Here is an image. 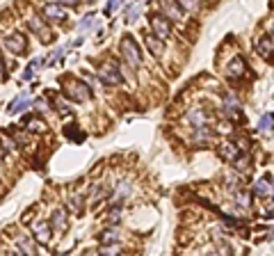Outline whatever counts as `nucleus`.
Returning <instances> with one entry per match:
<instances>
[{"mask_svg": "<svg viewBox=\"0 0 274 256\" xmlns=\"http://www.w3.org/2000/svg\"><path fill=\"white\" fill-rule=\"evenodd\" d=\"M119 50H121V57H124V62L130 66V69H137V66L142 64L140 46H137V41L133 39V34H124V37H121Z\"/></svg>", "mask_w": 274, "mask_h": 256, "instance_id": "obj_1", "label": "nucleus"}, {"mask_svg": "<svg viewBox=\"0 0 274 256\" xmlns=\"http://www.w3.org/2000/svg\"><path fill=\"white\" fill-rule=\"evenodd\" d=\"M96 76H98V80H101L103 85H108V87H117V85L124 82L121 71H119V66H114V64H103L101 69H98Z\"/></svg>", "mask_w": 274, "mask_h": 256, "instance_id": "obj_2", "label": "nucleus"}, {"mask_svg": "<svg viewBox=\"0 0 274 256\" xmlns=\"http://www.w3.org/2000/svg\"><path fill=\"white\" fill-rule=\"evenodd\" d=\"M151 27H153V34L160 37L162 41L172 37V25H169V18L165 14H153L151 16Z\"/></svg>", "mask_w": 274, "mask_h": 256, "instance_id": "obj_3", "label": "nucleus"}, {"mask_svg": "<svg viewBox=\"0 0 274 256\" xmlns=\"http://www.w3.org/2000/svg\"><path fill=\"white\" fill-rule=\"evenodd\" d=\"M41 16L50 23H62V21H66V9L59 2H48V5L41 7Z\"/></svg>", "mask_w": 274, "mask_h": 256, "instance_id": "obj_4", "label": "nucleus"}, {"mask_svg": "<svg viewBox=\"0 0 274 256\" xmlns=\"http://www.w3.org/2000/svg\"><path fill=\"white\" fill-rule=\"evenodd\" d=\"M66 96L82 103V101H89V98H91V89L87 87L85 82L73 80V82H69V87H66Z\"/></svg>", "mask_w": 274, "mask_h": 256, "instance_id": "obj_5", "label": "nucleus"}, {"mask_svg": "<svg viewBox=\"0 0 274 256\" xmlns=\"http://www.w3.org/2000/svg\"><path fill=\"white\" fill-rule=\"evenodd\" d=\"M5 46L9 53L14 55H27V41H25V34L21 32H14L5 39Z\"/></svg>", "mask_w": 274, "mask_h": 256, "instance_id": "obj_6", "label": "nucleus"}, {"mask_svg": "<svg viewBox=\"0 0 274 256\" xmlns=\"http://www.w3.org/2000/svg\"><path fill=\"white\" fill-rule=\"evenodd\" d=\"M27 27H30L34 34H39V39H41V41H53V32H50V27L46 25V18H43V16L30 18Z\"/></svg>", "mask_w": 274, "mask_h": 256, "instance_id": "obj_7", "label": "nucleus"}, {"mask_svg": "<svg viewBox=\"0 0 274 256\" xmlns=\"http://www.w3.org/2000/svg\"><path fill=\"white\" fill-rule=\"evenodd\" d=\"M162 14L167 18H172V21H183L185 18V11L178 7V2L174 0H162Z\"/></svg>", "mask_w": 274, "mask_h": 256, "instance_id": "obj_8", "label": "nucleus"}, {"mask_svg": "<svg viewBox=\"0 0 274 256\" xmlns=\"http://www.w3.org/2000/svg\"><path fill=\"white\" fill-rule=\"evenodd\" d=\"M144 44H146V48H149V53L153 55V57H162V53H165V44H162L160 37H156V34H144Z\"/></svg>", "mask_w": 274, "mask_h": 256, "instance_id": "obj_9", "label": "nucleus"}, {"mask_svg": "<svg viewBox=\"0 0 274 256\" xmlns=\"http://www.w3.org/2000/svg\"><path fill=\"white\" fill-rule=\"evenodd\" d=\"M247 71V64H245V60L242 57H236V60H231V64H229V71H226V76L231 78V80H238V78H242V73Z\"/></svg>", "mask_w": 274, "mask_h": 256, "instance_id": "obj_10", "label": "nucleus"}, {"mask_svg": "<svg viewBox=\"0 0 274 256\" xmlns=\"http://www.w3.org/2000/svg\"><path fill=\"white\" fill-rule=\"evenodd\" d=\"M48 224H50V229H55V231H64L66 229V211H62V208L53 211Z\"/></svg>", "mask_w": 274, "mask_h": 256, "instance_id": "obj_11", "label": "nucleus"}, {"mask_svg": "<svg viewBox=\"0 0 274 256\" xmlns=\"http://www.w3.org/2000/svg\"><path fill=\"white\" fill-rule=\"evenodd\" d=\"M119 229L117 227H110V229L101 231V236H98V243L101 245H119Z\"/></svg>", "mask_w": 274, "mask_h": 256, "instance_id": "obj_12", "label": "nucleus"}, {"mask_svg": "<svg viewBox=\"0 0 274 256\" xmlns=\"http://www.w3.org/2000/svg\"><path fill=\"white\" fill-rule=\"evenodd\" d=\"M16 247H18V252H23V254H37V240H34L32 236H23V238H18Z\"/></svg>", "mask_w": 274, "mask_h": 256, "instance_id": "obj_13", "label": "nucleus"}, {"mask_svg": "<svg viewBox=\"0 0 274 256\" xmlns=\"http://www.w3.org/2000/svg\"><path fill=\"white\" fill-rule=\"evenodd\" d=\"M258 53L263 55V57H268V60H272L274 57V34L272 37H263L258 41Z\"/></svg>", "mask_w": 274, "mask_h": 256, "instance_id": "obj_14", "label": "nucleus"}, {"mask_svg": "<svg viewBox=\"0 0 274 256\" xmlns=\"http://www.w3.org/2000/svg\"><path fill=\"white\" fill-rule=\"evenodd\" d=\"M128 195H130V181H121V183L117 186V190H114V195H112L114 206H121Z\"/></svg>", "mask_w": 274, "mask_h": 256, "instance_id": "obj_15", "label": "nucleus"}, {"mask_svg": "<svg viewBox=\"0 0 274 256\" xmlns=\"http://www.w3.org/2000/svg\"><path fill=\"white\" fill-rule=\"evenodd\" d=\"M34 240L37 243H48L50 240V234H53V229H50V224H46V222H39L37 227H34Z\"/></svg>", "mask_w": 274, "mask_h": 256, "instance_id": "obj_16", "label": "nucleus"}, {"mask_svg": "<svg viewBox=\"0 0 274 256\" xmlns=\"http://www.w3.org/2000/svg\"><path fill=\"white\" fill-rule=\"evenodd\" d=\"M220 156L224 160H236L240 153H238V147L233 142H224V144H220Z\"/></svg>", "mask_w": 274, "mask_h": 256, "instance_id": "obj_17", "label": "nucleus"}, {"mask_svg": "<svg viewBox=\"0 0 274 256\" xmlns=\"http://www.w3.org/2000/svg\"><path fill=\"white\" fill-rule=\"evenodd\" d=\"M210 140V128H206V126H197L194 128V135H192V142L194 144H201V142Z\"/></svg>", "mask_w": 274, "mask_h": 256, "instance_id": "obj_18", "label": "nucleus"}, {"mask_svg": "<svg viewBox=\"0 0 274 256\" xmlns=\"http://www.w3.org/2000/svg\"><path fill=\"white\" fill-rule=\"evenodd\" d=\"M176 2L183 11H199L201 9V0H176Z\"/></svg>", "mask_w": 274, "mask_h": 256, "instance_id": "obj_19", "label": "nucleus"}, {"mask_svg": "<svg viewBox=\"0 0 274 256\" xmlns=\"http://www.w3.org/2000/svg\"><path fill=\"white\" fill-rule=\"evenodd\" d=\"M272 128H274V115L261 117V121H258V131H261V133H270Z\"/></svg>", "mask_w": 274, "mask_h": 256, "instance_id": "obj_20", "label": "nucleus"}, {"mask_svg": "<svg viewBox=\"0 0 274 256\" xmlns=\"http://www.w3.org/2000/svg\"><path fill=\"white\" fill-rule=\"evenodd\" d=\"M236 167H238L240 174H249V172H252V160L245 158V156H238V158H236Z\"/></svg>", "mask_w": 274, "mask_h": 256, "instance_id": "obj_21", "label": "nucleus"}, {"mask_svg": "<svg viewBox=\"0 0 274 256\" xmlns=\"http://www.w3.org/2000/svg\"><path fill=\"white\" fill-rule=\"evenodd\" d=\"M188 119L192 121L194 128H197V126H204V124H206V115L201 112V110H192V112H188Z\"/></svg>", "mask_w": 274, "mask_h": 256, "instance_id": "obj_22", "label": "nucleus"}, {"mask_svg": "<svg viewBox=\"0 0 274 256\" xmlns=\"http://www.w3.org/2000/svg\"><path fill=\"white\" fill-rule=\"evenodd\" d=\"M66 204H69V211H73V213L85 211V199H82V197H71Z\"/></svg>", "mask_w": 274, "mask_h": 256, "instance_id": "obj_23", "label": "nucleus"}, {"mask_svg": "<svg viewBox=\"0 0 274 256\" xmlns=\"http://www.w3.org/2000/svg\"><path fill=\"white\" fill-rule=\"evenodd\" d=\"M256 192L261 197H272V190H270V186H268V181H256Z\"/></svg>", "mask_w": 274, "mask_h": 256, "instance_id": "obj_24", "label": "nucleus"}, {"mask_svg": "<svg viewBox=\"0 0 274 256\" xmlns=\"http://www.w3.org/2000/svg\"><path fill=\"white\" fill-rule=\"evenodd\" d=\"M103 197H108V190H103L101 186H94V190H91V204H96L98 199H103Z\"/></svg>", "mask_w": 274, "mask_h": 256, "instance_id": "obj_25", "label": "nucleus"}, {"mask_svg": "<svg viewBox=\"0 0 274 256\" xmlns=\"http://www.w3.org/2000/svg\"><path fill=\"white\" fill-rule=\"evenodd\" d=\"M39 64H41V60H32V64H30V66H27L25 71H23V76H21L23 80H30V78L34 76V69H37Z\"/></svg>", "mask_w": 274, "mask_h": 256, "instance_id": "obj_26", "label": "nucleus"}, {"mask_svg": "<svg viewBox=\"0 0 274 256\" xmlns=\"http://www.w3.org/2000/svg\"><path fill=\"white\" fill-rule=\"evenodd\" d=\"M140 14H142V9H140L137 5L128 7V16H126V21H128V23H135L137 18H140Z\"/></svg>", "mask_w": 274, "mask_h": 256, "instance_id": "obj_27", "label": "nucleus"}, {"mask_svg": "<svg viewBox=\"0 0 274 256\" xmlns=\"http://www.w3.org/2000/svg\"><path fill=\"white\" fill-rule=\"evenodd\" d=\"M91 23H94V14H87L85 18H80V23H78V30L80 32H85V30H89Z\"/></svg>", "mask_w": 274, "mask_h": 256, "instance_id": "obj_28", "label": "nucleus"}, {"mask_svg": "<svg viewBox=\"0 0 274 256\" xmlns=\"http://www.w3.org/2000/svg\"><path fill=\"white\" fill-rule=\"evenodd\" d=\"M236 204L240 208H247L249 206V195H245V192H238V195H236Z\"/></svg>", "mask_w": 274, "mask_h": 256, "instance_id": "obj_29", "label": "nucleus"}, {"mask_svg": "<svg viewBox=\"0 0 274 256\" xmlns=\"http://www.w3.org/2000/svg\"><path fill=\"white\" fill-rule=\"evenodd\" d=\"M119 220H121V206H114L112 211H110V222L117 224Z\"/></svg>", "mask_w": 274, "mask_h": 256, "instance_id": "obj_30", "label": "nucleus"}, {"mask_svg": "<svg viewBox=\"0 0 274 256\" xmlns=\"http://www.w3.org/2000/svg\"><path fill=\"white\" fill-rule=\"evenodd\" d=\"M121 2H124V0H110V2H108V7H105V14H110V11H114L119 5H121Z\"/></svg>", "mask_w": 274, "mask_h": 256, "instance_id": "obj_31", "label": "nucleus"}, {"mask_svg": "<svg viewBox=\"0 0 274 256\" xmlns=\"http://www.w3.org/2000/svg\"><path fill=\"white\" fill-rule=\"evenodd\" d=\"M59 57H64V48H57V50H55V53H53V57H50V60H48V64H55V62H57Z\"/></svg>", "mask_w": 274, "mask_h": 256, "instance_id": "obj_32", "label": "nucleus"}, {"mask_svg": "<svg viewBox=\"0 0 274 256\" xmlns=\"http://www.w3.org/2000/svg\"><path fill=\"white\" fill-rule=\"evenodd\" d=\"M59 5H64V7H78V2L80 0H57Z\"/></svg>", "mask_w": 274, "mask_h": 256, "instance_id": "obj_33", "label": "nucleus"}, {"mask_svg": "<svg viewBox=\"0 0 274 256\" xmlns=\"http://www.w3.org/2000/svg\"><path fill=\"white\" fill-rule=\"evenodd\" d=\"M2 71H5V66H2V60H0V76H2Z\"/></svg>", "mask_w": 274, "mask_h": 256, "instance_id": "obj_34", "label": "nucleus"}, {"mask_svg": "<svg viewBox=\"0 0 274 256\" xmlns=\"http://www.w3.org/2000/svg\"><path fill=\"white\" fill-rule=\"evenodd\" d=\"M272 197H274V179H272Z\"/></svg>", "mask_w": 274, "mask_h": 256, "instance_id": "obj_35", "label": "nucleus"}]
</instances>
